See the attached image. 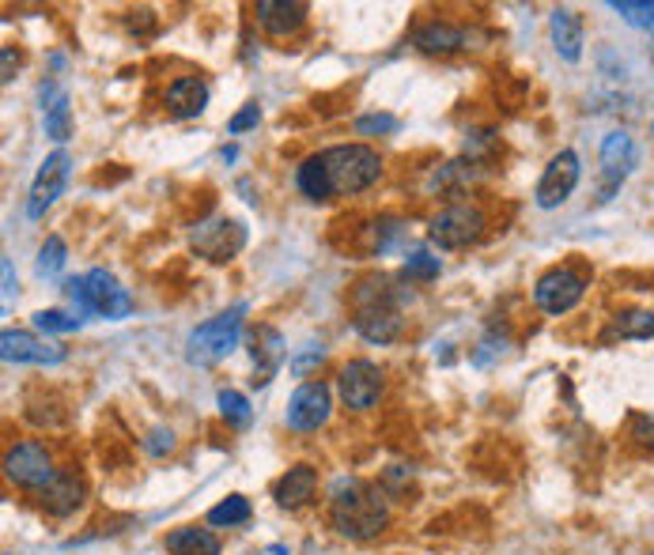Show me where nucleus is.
Segmentation results:
<instances>
[{
    "label": "nucleus",
    "mask_w": 654,
    "mask_h": 555,
    "mask_svg": "<svg viewBox=\"0 0 654 555\" xmlns=\"http://www.w3.org/2000/svg\"><path fill=\"white\" fill-rule=\"evenodd\" d=\"M250 522V499L246 495H227L224 502L208 510V525L212 529H235Z\"/></svg>",
    "instance_id": "nucleus-28"
},
{
    "label": "nucleus",
    "mask_w": 654,
    "mask_h": 555,
    "mask_svg": "<svg viewBox=\"0 0 654 555\" xmlns=\"http://www.w3.org/2000/svg\"><path fill=\"white\" fill-rule=\"evenodd\" d=\"M190 246L198 258H205L212 264H227L243 253L246 227L232 216H208L190 230Z\"/></svg>",
    "instance_id": "nucleus-6"
},
{
    "label": "nucleus",
    "mask_w": 654,
    "mask_h": 555,
    "mask_svg": "<svg viewBox=\"0 0 654 555\" xmlns=\"http://www.w3.org/2000/svg\"><path fill=\"white\" fill-rule=\"evenodd\" d=\"M42 122H46V136H54L57 144H65L72 136V110H69V91L54 88V83H42Z\"/></svg>",
    "instance_id": "nucleus-23"
},
{
    "label": "nucleus",
    "mask_w": 654,
    "mask_h": 555,
    "mask_svg": "<svg viewBox=\"0 0 654 555\" xmlns=\"http://www.w3.org/2000/svg\"><path fill=\"white\" fill-rule=\"evenodd\" d=\"M258 122H261V106H258V102H246L239 114H235L232 122H227V133L239 136V133H246V129H258Z\"/></svg>",
    "instance_id": "nucleus-39"
},
{
    "label": "nucleus",
    "mask_w": 654,
    "mask_h": 555,
    "mask_svg": "<svg viewBox=\"0 0 654 555\" xmlns=\"http://www.w3.org/2000/svg\"><path fill=\"white\" fill-rule=\"evenodd\" d=\"M314 491H318V468L314 465H292L273 484V499H277V507H284V510L307 507L314 499Z\"/></svg>",
    "instance_id": "nucleus-21"
},
{
    "label": "nucleus",
    "mask_w": 654,
    "mask_h": 555,
    "mask_svg": "<svg viewBox=\"0 0 654 555\" xmlns=\"http://www.w3.org/2000/svg\"><path fill=\"white\" fill-rule=\"evenodd\" d=\"M83 287H88V310L91 318H106V321H122L133 314V295L117 284L114 272L106 269H91L83 276Z\"/></svg>",
    "instance_id": "nucleus-13"
},
{
    "label": "nucleus",
    "mask_w": 654,
    "mask_h": 555,
    "mask_svg": "<svg viewBox=\"0 0 654 555\" xmlns=\"http://www.w3.org/2000/svg\"><path fill=\"white\" fill-rule=\"evenodd\" d=\"M216 408H219V416H224V423L235 427V431L250 427V420H253L250 400H246L239 389H219V393H216Z\"/></svg>",
    "instance_id": "nucleus-29"
},
{
    "label": "nucleus",
    "mask_w": 654,
    "mask_h": 555,
    "mask_svg": "<svg viewBox=\"0 0 654 555\" xmlns=\"http://www.w3.org/2000/svg\"><path fill=\"white\" fill-rule=\"evenodd\" d=\"M352 329L360 332L368 344H394L405 332V318L397 306H363V310L352 314Z\"/></svg>",
    "instance_id": "nucleus-16"
},
{
    "label": "nucleus",
    "mask_w": 654,
    "mask_h": 555,
    "mask_svg": "<svg viewBox=\"0 0 654 555\" xmlns=\"http://www.w3.org/2000/svg\"><path fill=\"white\" fill-rule=\"evenodd\" d=\"M549 38H552V49H556L567 65H575L583 57L586 31H583V20L572 12V8H556V12L549 15Z\"/></svg>",
    "instance_id": "nucleus-19"
},
{
    "label": "nucleus",
    "mask_w": 654,
    "mask_h": 555,
    "mask_svg": "<svg viewBox=\"0 0 654 555\" xmlns=\"http://www.w3.org/2000/svg\"><path fill=\"white\" fill-rule=\"evenodd\" d=\"M651 136H654V122H651Z\"/></svg>",
    "instance_id": "nucleus-45"
},
{
    "label": "nucleus",
    "mask_w": 654,
    "mask_h": 555,
    "mask_svg": "<svg viewBox=\"0 0 654 555\" xmlns=\"http://www.w3.org/2000/svg\"><path fill=\"white\" fill-rule=\"evenodd\" d=\"M654 337V314L651 310H624L613 318L606 340H651Z\"/></svg>",
    "instance_id": "nucleus-27"
},
{
    "label": "nucleus",
    "mask_w": 654,
    "mask_h": 555,
    "mask_svg": "<svg viewBox=\"0 0 654 555\" xmlns=\"http://www.w3.org/2000/svg\"><path fill=\"white\" fill-rule=\"evenodd\" d=\"M609 8H613L624 23H632V27L654 31V0H640V4H632V0H613Z\"/></svg>",
    "instance_id": "nucleus-35"
},
{
    "label": "nucleus",
    "mask_w": 654,
    "mask_h": 555,
    "mask_svg": "<svg viewBox=\"0 0 654 555\" xmlns=\"http://www.w3.org/2000/svg\"><path fill=\"white\" fill-rule=\"evenodd\" d=\"M0 355H4V363H35V366H57L69 360V352L61 344H49V340L23 329L0 332Z\"/></svg>",
    "instance_id": "nucleus-15"
},
{
    "label": "nucleus",
    "mask_w": 654,
    "mask_h": 555,
    "mask_svg": "<svg viewBox=\"0 0 654 555\" xmlns=\"http://www.w3.org/2000/svg\"><path fill=\"white\" fill-rule=\"evenodd\" d=\"M499 148V136L496 129H473L465 136V159H470L473 167H481L484 159H492V151Z\"/></svg>",
    "instance_id": "nucleus-34"
},
{
    "label": "nucleus",
    "mask_w": 654,
    "mask_h": 555,
    "mask_svg": "<svg viewBox=\"0 0 654 555\" xmlns=\"http://www.w3.org/2000/svg\"><path fill=\"white\" fill-rule=\"evenodd\" d=\"M635 163H640V151H635L632 136L624 129L606 133V140H601V204L613 201V193L624 185V178L632 174Z\"/></svg>",
    "instance_id": "nucleus-12"
},
{
    "label": "nucleus",
    "mask_w": 654,
    "mask_h": 555,
    "mask_svg": "<svg viewBox=\"0 0 654 555\" xmlns=\"http://www.w3.org/2000/svg\"><path fill=\"white\" fill-rule=\"evenodd\" d=\"M402 235H405V227H402V219H394V216H382L368 230H363V238H368V250L371 253L394 250V246L402 242Z\"/></svg>",
    "instance_id": "nucleus-30"
},
{
    "label": "nucleus",
    "mask_w": 654,
    "mask_h": 555,
    "mask_svg": "<svg viewBox=\"0 0 654 555\" xmlns=\"http://www.w3.org/2000/svg\"><path fill=\"white\" fill-rule=\"evenodd\" d=\"M295 185H300V193L307 196V201H314V204L334 201V193H329L326 167H322V156H318V151H314V156H307L300 167H295Z\"/></svg>",
    "instance_id": "nucleus-26"
},
{
    "label": "nucleus",
    "mask_w": 654,
    "mask_h": 555,
    "mask_svg": "<svg viewBox=\"0 0 654 555\" xmlns=\"http://www.w3.org/2000/svg\"><path fill=\"white\" fill-rule=\"evenodd\" d=\"M651 34H654V31H651Z\"/></svg>",
    "instance_id": "nucleus-46"
},
{
    "label": "nucleus",
    "mask_w": 654,
    "mask_h": 555,
    "mask_svg": "<svg viewBox=\"0 0 654 555\" xmlns=\"http://www.w3.org/2000/svg\"><path fill=\"white\" fill-rule=\"evenodd\" d=\"M83 326L80 314H69V310H38L35 314V329L38 332H54V337H65V332H76Z\"/></svg>",
    "instance_id": "nucleus-33"
},
{
    "label": "nucleus",
    "mask_w": 654,
    "mask_h": 555,
    "mask_svg": "<svg viewBox=\"0 0 654 555\" xmlns=\"http://www.w3.org/2000/svg\"><path fill=\"white\" fill-rule=\"evenodd\" d=\"M329 522L345 541H375L390 525L386 491L363 480H337L329 495Z\"/></svg>",
    "instance_id": "nucleus-1"
},
{
    "label": "nucleus",
    "mask_w": 654,
    "mask_h": 555,
    "mask_svg": "<svg viewBox=\"0 0 654 555\" xmlns=\"http://www.w3.org/2000/svg\"><path fill=\"white\" fill-rule=\"evenodd\" d=\"M144 450H148L151 457H164L174 450V431L171 427H151L148 439H144Z\"/></svg>",
    "instance_id": "nucleus-38"
},
{
    "label": "nucleus",
    "mask_w": 654,
    "mask_h": 555,
    "mask_svg": "<svg viewBox=\"0 0 654 555\" xmlns=\"http://www.w3.org/2000/svg\"><path fill=\"white\" fill-rule=\"evenodd\" d=\"M83 495H88V488H83L80 476L69 473V468H61V473H57L54 480L38 491V507L46 510L49 518H69L80 510Z\"/></svg>",
    "instance_id": "nucleus-17"
},
{
    "label": "nucleus",
    "mask_w": 654,
    "mask_h": 555,
    "mask_svg": "<svg viewBox=\"0 0 654 555\" xmlns=\"http://www.w3.org/2000/svg\"><path fill=\"white\" fill-rule=\"evenodd\" d=\"M208 106V83L201 76H178L167 88V110L178 122H190V117H201Z\"/></svg>",
    "instance_id": "nucleus-20"
},
{
    "label": "nucleus",
    "mask_w": 654,
    "mask_h": 555,
    "mask_svg": "<svg viewBox=\"0 0 654 555\" xmlns=\"http://www.w3.org/2000/svg\"><path fill=\"white\" fill-rule=\"evenodd\" d=\"M65 261H69V246H65V238L61 235H49L46 242L38 246L35 269H38V276H57V272L65 269Z\"/></svg>",
    "instance_id": "nucleus-31"
},
{
    "label": "nucleus",
    "mask_w": 654,
    "mask_h": 555,
    "mask_svg": "<svg viewBox=\"0 0 654 555\" xmlns=\"http://www.w3.org/2000/svg\"><path fill=\"white\" fill-rule=\"evenodd\" d=\"M307 4H300V0H258V8H253V15H258L261 31L273 34V38H287V34H295L307 23Z\"/></svg>",
    "instance_id": "nucleus-18"
},
{
    "label": "nucleus",
    "mask_w": 654,
    "mask_h": 555,
    "mask_svg": "<svg viewBox=\"0 0 654 555\" xmlns=\"http://www.w3.org/2000/svg\"><path fill=\"white\" fill-rule=\"evenodd\" d=\"M628 439H632L640 450H651L654 454V420L651 416H632V423H628Z\"/></svg>",
    "instance_id": "nucleus-37"
},
{
    "label": "nucleus",
    "mask_w": 654,
    "mask_h": 555,
    "mask_svg": "<svg viewBox=\"0 0 654 555\" xmlns=\"http://www.w3.org/2000/svg\"><path fill=\"white\" fill-rule=\"evenodd\" d=\"M61 468L54 465V454H49L46 442L38 439H23L15 446H8L4 454V480L15 484L23 491H42Z\"/></svg>",
    "instance_id": "nucleus-4"
},
{
    "label": "nucleus",
    "mask_w": 654,
    "mask_h": 555,
    "mask_svg": "<svg viewBox=\"0 0 654 555\" xmlns=\"http://www.w3.org/2000/svg\"><path fill=\"white\" fill-rule=\"evenodd\" d=\"M322 167L329 178V193L334 196H356L382 178V159L368 144H334V148L318 151Z\"/></svg>",
    "instance_id": "nucleus-2"
},
{
    "label": "nucleus",
    "mask_w": 654,
    "mask_h": 555,
    "mask_svg": "<svg viewBox=\"0 0 654 555\" xmlns=\"http://www.w3.org/2000/svg\"><path fill=\"white\" fill-rule=\"evenodd\" d=\"M356 136H382V133H394L397 129V117L394 114H363L356 117Z\"/></svg>",
    "instance_id": "nucleus-36"
},
{
    "label": "nucleus",
    "mask_w": 654,
    "mask_h": 555,
    "mask_svg": "<svg viewBox=\"0 0 654 555\" xmlns=\"http://www.w3.org/2000/svg\"><path fill=\"white\" fill-rule=\"evenodd\" d=\"M243 318H246V303L232 306V310L208 318L205 326H198L185 337V363L190 366H216L219 360L239 348L243 337Z\"/></svg>",
    "instance_id": "nucleus-3"
},
{
    "label": "nucleus",
    "mask_w": 654,
    "mask_h": 555,
    "mask_svg": "<svg viewBox=\"0 0 654 555\" xmlns=\"http://www.w3.org/2000/svg\"><path fill=\"white\" fill-rule=\"evenodd\" d=\"M0 272H4V298H15V292H20V287H15V269H12V258H4V261H0Z\"/></svg>",
    "instance_id": "nucleus-43"
},
{
    "label": "nucleus",
    "mask_w": 654,
    "mask_h": 555,
    "mask_svg": "<svg viewBox=\"0 0 654 555\" xmlns=\"http://www.w3.org/2000/svg\"><path fill=\"white\" fill-rule=\"evenodd\" d=\"M583 295H586V276L579 269H572V264H556V269H549L545 276L533 284V303H538V310H545L549 318L572 314L575 306L583 303Z\"/></svg>",
    "instance_id": "nucleus-7"
},
{
    "label": "nucleus",
    "mask_w": 654,
    "mask_h": 555,
    "mask_svg": "<svg viewBox=\"0 0 654 555\" xmlns=\"http://www.w3.org/2000/svg\"><path fill=\"white\" fill-rule=\"evenodd\" d=\"M329 412H334V393H329L326 382L311 378V382H303V386L292 393L284 420H287V427H292V431L307 434V431H318V427H326Z\"/></svg>",
    "instance_id": "nucleus-9"
},
{
    "label": "nucleus",
    "mask_w": 654,
    "mask_h": 555,
    "mask_svg": "<svg viewBox=\"0 0 654 555\" xmlns=\"http://www.w3.org/2000/svg\"><path fill=\"white\" fill-rule=\"evenodd\" d=\"M284 337H280V329L273 326H258L250 329V360L258 366V378H253V386H266L269 378L277 374V366L284 363Z\"/></svg>",
    "instance_id": "nucleus-22"
},
{
    "label": "nucleus",
    "mask_w": 654,
    "mask_h": 555,
    "mask_svg": "<svg viewBox=\"0 0 654 555\" xmlns=\"http://www.w3.org/2000/svg\"><path fill=\"white\" fill-rule=\"evenodd\" d=\"M382 389H386V374L371 360H348L341 374H337V393H341L345 408H352V412L375 408L382 400Z\"/></svg>",
    "instance_id": "nucleus-8"
},
{
    "label": "nucleus",
    "mask_w": 654,
    "mask_h": 555,
    "mask_svg": "<svg viewBox=\"0 0 654 555\" xmlns=\"http://www.w3.org/2000/svg\"><path fill=\"white\" fill-rule=\"evenodd\" d=\"M65 295L72 298V306H76V314H80V318H91V310H88V287H83V276L65 280Z\"/></svg>",
    "instance_id": "nucleus-41"
},
{
    "label": "nucleus",
    "mask_w": 654,
    "mask_h": 555,
    "mask_svg": "<svg viewBox=\"0 0 654 555\" xmlns=\"http://www.w3.org/2000/svg\"><path fill=\"white\" fill-rule=\"evenodd\" d=\"M322 360H326V348L311 340V344L300 348V355H292V374H307L311 366H318Z\"/></svg>",
    "instance_id": "nucleus-40"
},
{
    "label": "nucleus",
    "mask_w": 654,
    "mask_h": 555,
    "mask_svg": "<svg viewBox=\"0 0 654 555\" xmlns=\"http://www.w3.org/2000/svg\"><path fill=\"white\" fill-rule=\"evenodd\" d=\"M69 170H72V159L65 148H57L54 156H46V163L38 167L35 182H31V193H27V219H42L49 208H54L57 196H61L65 185H69Z\"/></svg>",
    "instance_id": "nucleus-10"
},
{
    "label": "nucleus",
    "mask_w": 654,
    "mask_h": 555,
    "mask_svg": "<svg viewBox=\"0 0 654 555\" xmlns=\"http://www.w3.org/2000/svg\"><path fill=\"white\" fill-rule=\"evenodd\" d=\"M477 42H484V34L477 27H458V23H443V20H431L413 31V46L428 57H447V54H458V49H477Z\"/></svg>",
    "instance_id": "nucleus-14"
},
{
    "label": "nucleus",
    "mask_w": 654,
    "mask_h": 555,
    "mask_svg": "<svg viewBox=\"0 0 654 555\" xmlns=\"http://www.w3.org/2000/svg\"><path fill=\"white\" fill-rule=\"evenodd\" d=\"M409 298L405 287H397L390 276H368L360 280V284L352 287V306L356 310H363V306H397L402 310V303Z\"/></svg>",
    "instance_id": "nucleus-25"
},
{
    "label": "nucleus",
    "mask_w": 654,
    "mask_h": 555,
    "mask_svg": "<svg viewBox=\"0 0 654 555\" xmlns=\"http://www.w3.org/2000/svg\"><path fill=\"white\" fill-rule=\"evenodd\" d=\"M0 61H4V83H12V80H15V68H20V54H15L12 46H4Z\"/></svg>",
    "instance_id": "nucleus-42"
},
{
    "label": "nucleus",
    "mask_w": 654,
    "mask_h": 555,
    "mask_svg": "<svg viewBox=\"0 0 654 555\" xmlns=\"http://www.w3.org/2000/svg\"><path fill=\"white\" fill-rule=\"evenodd\" d=\"M579 178H583V163H579V156H575L572 148H564V151H556V156L549 159V167H545V174H541V182H538V193H533V201H538V208H560V204L567 201V196L575 193V185H579Z\"/></svg>",
    "instance_id": "nucleus-11"
},
{
    "label": "nucleus",
    "mask_w": 654,
    "mask_h": 555,
    "mask_svg": "<svg viewBox=\"0 0 654 555\" xmlns=\"http://www.w3.org/2000/svg\"><path fill=\"white\" fill-rule=\"evenodd\" d=\"M439 272H443V264H439V258H431L428 250L405 253V280H420V284H431V280H439Z\"/></svg>",
    "instance_id": "nucleus-32"
},
{
    "label": "nucleus",
    "mask_w": 654,
    "mask_h": 555,
    "mask_svg": "<svg viewBox=\"0 0 654 555\" xmlns=\"http://www.w3.org/2000/svg\"><path fill=\"white\" fill-rule=\"evenodd\" d=\"M488 227V216L477 204H450L428 224V238L439 250H465V246H477Z\"/></svg>",
    "instance_id": "nucleus-5"
},
{
    "label": "nucleus",
    "mask_w": 654,
    "mask_h": 555,
    "mask_svg": "<svg viewBox=\"0 0 654 555\" xmlns=\"http://www.w3.org/2000/svg\"><path fill=\"white\" fill-rule=\"evenodd\" d=\"M258 555H292V548H287V544H269V548H261Z\"/></svg>",
    "instance_id": "nucleus-44"
},
{
    "label": "nucleus",
    "mask_w": 654,
    "mask_h": 555,
    "mask_svg": "<svg viewBox=\"0 0 654 555\" xmlns=\"http://www.w3.org/2000/svg\"><path fill=\"white\" fill-rule=\"evenodd\" d=\"M167 555H219V536L201 525H178L164 536Z\"/></svg>",
    "instance_id": "nucleus-24"
}]
</instances>
